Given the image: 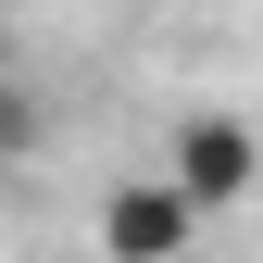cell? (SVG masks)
Masks as SVG:
<instances>
[{
    "label": "cell",
    "mask_w": 263,
    "mask_h": 263,
    "mask_svg": "<svg viewBox=\"0 0 263 263\" xmlns=\"http://www.w3.org/2000/svg\"><path fill=\"white\" fill-rule=\"evenodd\" d=\"M163 176L188 188V213H226V201L263 188V138H251L238 113H188L176 138H163Z\"/></svg>",
    "instance_id": "6da1fadb"
},
{
    "label": "cell",
    "mask_w": 263,
    "mask_h": 263,
    "mask_svg": "<svg viewBox=\"0 0 263 263\" xmlns=\"http://www.w3.org/2000/svg\"><path fill=\"white\" fill-rule=\"evenodd\" d=\"M201 213H188L176 176H113L101 188V263H188Z\"/></svg>",
    "instance_id": "7a4b0ae2"
},
{
    "label": "cell",
    "mask_w": 263,
    "mask_h": 263,
    "mask_svg": "<svg viewBox=\"0 0 263 263\" xmlns=\"http://www.w3.org/2000/svg\"><path fill=\"white\" fill-rule=\"evenodd\" d=\"M50 151V113H38V88H13L0 76V176H13V163H38Z\"/></svg>",
    "instance_id": "3957f363"
}]
</instances>
